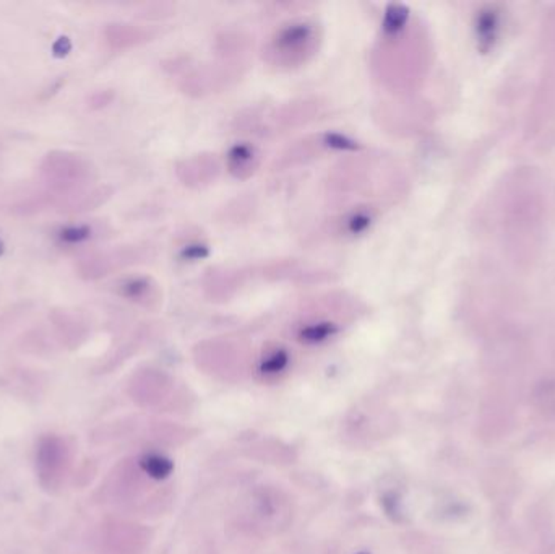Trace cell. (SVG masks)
Listing matches in <instances>:
<instances>
[{
    "label": "cell",
    "instance_id": "3",
    "mask_svg": "<svg viewBox=\"0 0 555 554\" xmlns=\"http://www.w3.org/2000/svg\"><path fill=\"white\" fill-rule=\"evenodd\" d=\"M140 467L143 472L151 477L153 480H166L167 477L175 470L173 460L167 457L157 454H148L140 459Z\"/></svg>",
    "mask_w": 555,
    "mask_h": 554
},
{
    "label": "cell",
    "instance_id": "6",
    "mask_svg": "<svg viewBox=\"0 0 555 554\" xmlns=\"http://www.w3.org/2000/svg\"><path fill=\"white\" fill-rule=\"evenodd\" d=\"M90 232H92L88 226H72L60 232V240L66 242H82L90 238Z\"/></svg>",
    "mask_w": 555,
    "mask_h": 554
},
{
    "label": "cell",
    "instance_id": "2",
    "mask_svg": "<svg viewBox=\"0 0 555 554\" xmlns=\"http://www.w3.org/2000/svg\"><path fill=\"white\" fill-rule=\"evenodd\" d=\"M502 28V17L500 12L496 7H486L481 12H478L476 22H474V32H476V40L478 46L482 52L494 48V44L498 40Z\"/></svg>",
    "mask_w": 555,
    "mask_h": 554
},
{
    "label": "cell",
    "instance_id": "5",
    "mask_svg": "<svg viewBox=\"0 0 555 554\" xmlns=\"http://www.w3.org/2000/svg\"><path fill=\"white\" fill-rule=\"evenodd\" d=\"M332 333V325L325 323V325H318V327H310V329H307V331L300 333V337H302V340H306V341H312V343H315V341H322V340L327 339V337H330Z\"/></svg>",
    "mask_w": 555,
    "mask_h": 554
},
{
    "label": "cell",
    "instance_id": "7",
    "mask_svg": "<svg viewBox=\"0 0 555 554\" xmlns=\"http://www.w3.org/2000/svg\"><path fill=\"white\" fill-rule=\"evenodd\" d=\"M70 41L68 38H58V42L54 44V56L56 58H64L68 52H70Z\"/></svg>",
    "mask_w": 555,
    "mask_h": 554
},
{
    "label": "cell",
    "instance_id": "9",
    "mask_svg": "<svg viewBox=\"0 0 555 554\" xmlns=\"http://www.w3.org/2000/svg\"><path fill=\"white\" fill-rule=\"evenodd\" d=\"M356 554H371V553H367V551H363V553H356Z\"/></svg>",
    "mask_w": 555,
    "mask_h": 554
},
{
    "label": "cell",
    "instance_id": "8",
    "mask_svg": "<svg viewBox=\"0 0 555 554\" xmlns=\"http://www.w3.org/2000/svg\"><path fill=\"white\" fill-rule=\"evenodd\" d=\"M4 252H5V244H4V241L0 240V257L4 256Z\"/></svg>",
    "mask_w": 555,
    "mask_h": 554
},
{
    "label": "cell",
    "instance_id": "4",
    "mask_svg": "<svg viewBox=\"0 0 555 554\" xmlns=\"http://www.w3.org/2000/svg\"><path fill=\"white\" fill-rule=\"evenodd\" d=\"M288 361H290V356L286 351H274L273 355L268 356L265 361L262 363L260 366V371L264 374H278L282 373V369L288 366Z\"/></svg>",
    "mask_w": 555,
    "mask_h": 554
},
{
    "label": "cell",
    "instance_id": "1",
    "mask_svg": "<svg viewBox=\"0 0 555 554\" xmlns=\"http://www.w3.org/2000/svg\"><path fill=\"white\" fill-rule=\"evenodd\" d=\"M314 41V26L309 23L291 25L274 40L273 54L292 64L296 59H302L312 50Z\"/></svg>",
    "mask_w": 555,
    "mask_h": 554
}]
</instances>
